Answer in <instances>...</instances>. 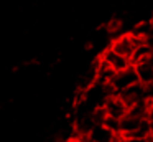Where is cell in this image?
<instances>
[{
    "label": "cell",
    "instance_id": "cell-5",
    "mask_svg": "<svg viewBox=\"0 0 153 142\" xmlns=\"http://www.w3.org/2000/svg\"><path fill=\"white\" fill-rule=\"evenodd\" d=\"M102 61H105L107 65L110 66V68L114 69V71H122V69H125V68H128V66H132L130 65V61L127 58H123L122 55H119V53H115L112 48H105L102 51V55L99 56Z\"/></svg>",
    "mask_w": 153,
    "mask_h": 142
},
{
    "label": "cell",
    "instance_id": "cell-11",
    "mask_svg": "<svg viewBox=\"0 0 153 142\" xmlns=\"http://www.w3.org/2000/svg\"><path fill=\"white\" fill-rule=\"evenodd\" d=\"M115 142H123V140H122V137H117V140H115Z\"/></svg>",
    "mask_w": 153,
    "mask_h": 142
},
{
    "label": "cell",
    "instance_id": "cell-4",
    "mask_svg": "<svg viewBox=\"0 0 153 142\" xmlns=\"http://www.w3.org/2000/svg\"><path fill=\"white\" fill-rule=\"evenodd\" d=\"M119 96H120V99L125 102L127 107H132L133 104H137V102L146 101L145 86H143L142 83H137V84H133V86H130V88H127L125 91L119 92Z\"/></svg>",
    "mask_w": 153,
    "mask_h": 142
},
{
    "label": "cell",
    "instance_id": "cell-7",
    "mask_svg": "<svg viewBox=\"0 0 153 142\" xmlns=\"http://www.w3.org/2000/svg\"><path fill=\"white\" fill-rule=\"evenodd\" d=\"M150 55H152V48H150V45H146V43H142L140 46H137L135 51L132 53V56H130V65L135 66L138 65V63L142 61H146V59L150 58Z\"/></svg>",
    "mask_w": 153,
    "mask_h": 142
},
{
    "label": "cell",
    "instance_id": "cell-8",
    "mask_svg": "<svg viewBox=\"0 0 153 142\" xmlns=\"http://www.w3.org/2000/svg\"><path fill=\"white\" fill-rule=\"evenodd\" d=\"M123 142H152L150 137H122Z\"/></svg>",
    "mask_w": 153,
    "mask_h": 142
},
{
    "label": "cell",
    "instance_id": "cell-10",
    "mask_svg": "<svg viewBox=\"0 0 153 142\" xmlns=\"http://www.w3.org/2000/svg\"><path fill=\"white\" fill-rule=\"evenodd\" d=\"M148 137L153 142V121H148Z\"/></svg>",
    "mask_w": 153,
    "mask_h": 142
},
{
    "label": "cell",
    "instance_id": "cell-9",
    "mask_svg": "<svg viewBox=\"0 0 153 142\" xmlns=\"http://www.w3.org/2000/svg\"><path fill=\"white\" fill-rule=\"evenodd\" d=\"M146 119L153 121V101H148V109H146Z\"/></svg>",
    "mask_w": 153,
    "mask_h": 142
},
{
    "label": "cell",
    "instance_id": "cell-1",
    "mask_svg": "<svg viewBox=\"0 0 153 142\" xmlns=\"http://www.w3.org/2000/svg\"><path fill=\"white\" fill-rule=\"evenodd\" d=\"M137 83H138V78H137L135 68H133V66H128V68L122 69V71H117L109 84H110V88H112V91L115 92V94H119V92L125 91L127 88L137 84Z\"/></svg>",
    "mask_w": 153,
    "mask_h": 142
},
{
    "label": "cell",
    "instance_id": "cell-6",
    "mask_svg": "<svg viewBox=\"0 0 153 142\" xmlns=\"http://www.w3.org/2000/svg\"><path fill=\"white\" fill-rule=\"evenodd\" d=\"M89 142H115L119 135L114 134L110 129H107L104 124H96L86 135Z\"/></svg>",
    "mask_w": 153,
    "mask_h": 142
},
{
    "label": "cell",
    "instance_id": "cell-2",
    "mask_svg": "<svg viewBox=\"0 0 153 142\" xmlns=\"http://www.w3.org/2000/svg\"><path fill=\"white\" fill-rule=\"evenodd\" d=\"M142 43H145V41L135 38V36L130 35V33H123V35H119L115 40H114L112 45H110V48H112L115 53L122 55L123 58L130 59V56H132L133 51H135V48L140 46Z\"/></svg>",
    "mask_w": 153,
    "mask_h": 142
},
{
    "label": "cell",
    "instance_id": "cell-3",
    "mask_svg": "<svg viewBox=\"0 0 153 142\" xmlns=\"http://www.w3.org/2000/svg\"><path fill=\"white\" fill-rule=\"evenodd\" d=\"M102 109H104V112H105L107 117H114V119H119V121L127 114V111H128V107H127L125 102L120 99L119 94L109 96V98L104 101Z\"/></svg>",
    "mask_w": 153,
    "mask_h": 142
}]
</instances>
